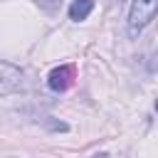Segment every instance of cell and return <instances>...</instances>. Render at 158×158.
<instances>
[{
  "label": "cell",
  "mask_w": 158,
  "mask_h": 158,
  "mask_svg": "<svg viewBox=\"0 0 158 158\" xmlns=\"http://www.w3.org/2000/svg\"><path fill=\"white\" fill-rule=\"evenodd\" d=\"M148 69H151V72H158V47H156V52H153V57H151V62H148Z\"/></svg>",
  "instance_id": "obj_5"
},
{
  "label": "cell",
  "mask_w": 158,
  "mask_h": 158,
  "mask_svg": "<svg viewBox=\"0 0 158 158\" xmlns=\"http://www.w3.org/2000/svg\"><path fill=\"white\" fill-rule=\"evenodd\" d=\"M74 79H77L74 64H59V67H54V69L49 72L47 86H49L52 91H67V89L74 84Z\"/></svg>",
  "instance_id": "obj_2"
},
{
  "label": "cell",
  "mask_w": 158,
  "mask_h": 158,
  "mask_svg": "<svg viewBox=\"0 0 158 158\" xmlns=\"http://www.w3.org/2000/svg\"><path fill=\"white\" fill-rule=\"evenodd\" d=\"M111 2H123V0H111Z\"/></svg>",
  "instance_id": "obj_7"
},
{
  "label": "cell",
  "mask_w": 158,
  "mask_h": 158,
  "mask_svg": "<svg viewBox=\"0 0 158 158\" xmlns=\"http://www.w3.org/2000/svg\"><path fill=\"white\" fill-rule=\"evenodd\" d=\"M91 10H94V0H74V2L69 5V20L81 22V20L89 17Z\"/></svg>",
  "instance_id": "obj_4"
},
{
  "label": "cell",
  "mask_w": 158,
  "mask_h": 158,
  "mask_svg": "<svg viewBox=\"0 0 158 158\" xmlns=\"http://www.w3.org/2000/svg\"><path fill=\"white\" fill-rule=\"evenodd\" d=\"M20 86H22V69L10 62H0V96H7Z\"/></svg>",
  "instance_id": "obj_3"
},
{
  "label": "cell",
  "mask_w": 158,
  "mask_h": 158,
  "mask_svg": "<svg viewBox=\"0 0 158 158\" xmlns=\"http://www.w3.org/2000/svg\"><path fill=\"white\" fill-rule=\"evenodd\" d=\"M156 111H158V99H156Z\"/></svg>",
  "instance_id": "obj_6"
},
{
  "label": "cell",
  "mask_w": 158,
  "mask_h": 158,
  "mask_svg": "<svg viewBox=\"0 0 158 158\" xmlns=\"http://www.w3.org/2000/svg\"><path fill=\"white\" fill-rule=\"evenodd\" d=\"M158 12V0H131L128 7V35L138 37L156 17Z\"/></svg>",
  "instance_id": "obj_1"
}]
</instances>
